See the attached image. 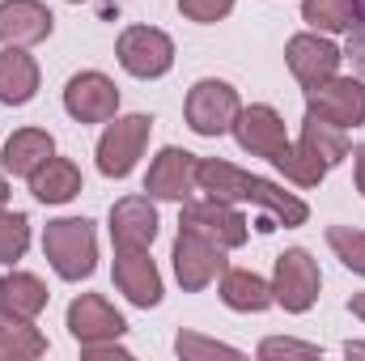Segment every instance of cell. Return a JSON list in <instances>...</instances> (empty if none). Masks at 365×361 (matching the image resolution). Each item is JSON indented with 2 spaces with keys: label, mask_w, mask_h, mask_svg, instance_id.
Here are the masks:
<instances>
[{
  "label": "cell",
  "mask_w": 365,
  "mask_h": 361,
  "mask_svg": "<svg viewBox=\"0 0 365 361\" xmlns=\"http://www.w3.org/2000/svg\"><path fill=\"white\" fill-rule=\"evenodd\" d=\"M230 132L238 136V145H242L247 153L268 158L276 171H280L289 183H297V187H319V183L327 179V162H323V158H314L302 141H297V145L289 141L284 119L276 115V106H268V102L242 106Z\"/></svg>",
  "instance_id": "1"
},
{
  "label": "cell",
  "mask_w": 365,
  "mask_h": 361,
  "mask_svg": "<svg viewBox=\"0 0 365 361\" xmlns=\"http://www.w3.org/2000/svg\"><path fill=\"white\" fill-rule=\"evenodd\" d=\"M195 187L208 191L212 200H225V204H255L276 225H289V230L306 225V217H310L306 200H297L293 191L259 179V175H247V171H238L221 158H195Z\"/></svg>",
  "instance_id": "2"
},
{
  "label": "cell",
  "mask_w": 365,
  "mask_h": 361,
  "mask_svg": "<svg viewBox=\"0 0 365 361\" xmlns=\"http://www.w3.org/2000/svg\"><path fill=\"white\" fill-rule=\"evenodd\" d=\"M43 255L64 280H86L98 268V234L86 217H60L43 230Z\"/></svg>",
  "instance_id": "3"
},
{
  "label": "cell",
  "mask_w": 365,
  "mask_h": 361,
  "mask_svg": "<svg viewBox=\"0 0 365 361\" xmlns=\"http://www.w3.org/2000/svg\"><path fill=\"white\" fill-rule=\"evenodd\" d=\"M153 115H115L98 141V171L106 179H128L149 145Z\"/></svg>",
  "instance_id": "4"
},
{
  "label": "cell",
  "mask_w": 365,
  "mask_h": 361,
  "mask_svg": "<svg viewBox=\"0 0 365 361\" xmlns=\"http://www.w3.org/2000/svg\"><path fill=\"white\" fill-rule=\"evenodd\" d=\"M242 102H238V90L230 81H217V77H204L187 90V102H182V115H187V128L195 136H225L238 119Z\"/></svg>",
  "instance_id": "5"
},
{
  "label": "cell",
  "mask_w": 365,
  "mask_h": 361,
  "mask_svg": "<svg viewBox=\"0 0 365 361\" xmlns=\"http://www.w3.org/2000/svg\"><path fill=\"white\" fill-rule=\"evenodd\" d=\"M115 56H119L123 73L153 81V77H166L175 68V39L158 26H128L115 43Z\"/></svg>",
  "instance_id": "6"
},
{
  "label": "cell",
  "mask_w": 365,
  "mask_h": 361,
  "mask_svg": "<svg viewBox=\"0 0 365 361\" xmlns=\"http://www.w3.org/2000/svg\"><path fill=\"white\" fill-rule=\"evenodd\" d=\"M179 230H191V234H200V238H208V243H217L221 251H234V247H242L247 243V217L234 208V204H225V200H182V217H179Z\"/></svg>",
  "instance_id": "7"
},
{
  "label": "cell",
  "mask_w": 365,
  "mask_h": 361,
  "mask_svg": "<svg viewBox=\"0 0 365 361\" xmlns=\"http://www.w3.org/2000/svg\"><path fill=\"white\" fill-rule=\"evenodd\" d=\"M319 264L310 260V251L302 247H289L276 255V276H272V293H276V306H284L289 315H306L314 302H319Z\"/></svg>",
  "instance_id": "8"
},
{
  "label": "cell",
  "mask_w": 365,
  "mask_h": 361,
  "mask_svg": "<svg viewBox=\"0 0 365 361\" xmlns=\"http://www.w3.org/2000/svg\"><path fill=\"white\" fill-rule=\"evenodd\" d=\"M306 111L319 115V119H327V123H336V128H344V132L361 128L365 123V81L336 73L323 86L306 90Z\"/></svg>",
  "instance_id": "9"
},
{
  "label": "cell",
  "mask_w": 365,
  "mask_h": 361,
  "mask_svg": "<svg viewBox=\"0 0 365 361\" xmlns=\"http://www.w3.org/2000/svg\"><path fill=\"white\" fill-rule=\"evenodd\" d=\"M284 60H289V73L297 77V86H302V90H314V86H323L327 77L340 73L344 51H340L327 34L310 30V34H293V39L284 43Z\"/></svg>",
  "instance_id": "10"
},
{
  "label": "cell",
  "mask_w": 365,
  "mask_h": 361,
  "mask_svg": "<svg viewBox=\"0 0 365 361\" xmlns=\"http://www.w3.org/2000/svg\"><path fill=\"white\" fill-rule=\"evenodd\" d=\"M64 111L77 119V123H110L119 115V90L106 73H77L68 86H64Z\"/></svg>",
  "instance_id": "11"
},
{
  "label": "cell",
  "mask_w": 365,
  "mask_h": 361,
  "mask_svg": "<svg viewBox=\"0 0 365 361\" xmlns=\"http://www.w3.org/2000/svg\"><path fill=\"white\" fill-rule=\"evenodd\" d=\"M115 289L140 310L162 302V272L149 247H115Z\"/></svg>",
  "instance_id": "12"
},
{
  "label": "cell",
  "mask_w": 365,
  "mask_h": 361,
  "mask_svg": "<svg viewBox=\"0 0 365 361\" xmlns=\"http://www.w3.org/2000/svg\"><path fill=\"white\" fill-rule=\"evenodd\" d=\"M175 276H179V285L187 293H200V289H208L221 272H225V251L217 247V243H208V238H200V234H191V230H179V238H175Z\"/></svg>",
  "instance_id": "13"
},
{
  "label": "cell",
  "mask_w": 365,
  "mask_h": 361,
  "mask_svg": "<svg viewBox=\"0 0 365 361\" xmlns=\"http://www.w3.org/2000/svg\"><path fill=\"white\" fill-rule=\"evenodd\" d=\"M128 332L123 315L102 298V293H81L68 306V336L77 345H102V340H119Z\"/></svg>",
  "instance_id": "14"
},
{
  "label": "cell",
  "mask_w": 365,
  "mask_h": 361,
  "mask_svg": "<svg viewBox=\"0 0 365 361\" xmlns=\"http://www.w3.org/2000/svg\"><path fill=\"white\" fill-rule=\"evenodd\" d=\"M56 17L43 0H0V43L4 47H34L51 39Z\"/></svg>",
  "instance_id": "15"
},
{
  "label": "cell",
  "mask_w": 365,
  "mask_h": 361,
  "mask_svg": "<svg viewBox=\"0 0 365 361\" xmlns=\"http://www.w3.org/2000/svg\"><path fill=\"white\" fill-rule=\"evenodd\" d=\"M191 191H195V153H187L179 145H166L145 175V195L182 204Z\"/></svg>",
  "instance_id": "16"
},
{
  "label": "cell",
  "mask_w": 365,
  "mask_h": 361,
  "mask_svg": "<svg viewBox=\"0 0 365 361\" xmlns=\"http://www.w3.org/2000/svg\"><path fill=\"white\" fill-rule=\"evenodd\" d=\"M158 208L153 195H123L110 208V243L115 247H153L158 238Z\"/></svg>",
  "instance_id": "17"
},
{
  "label": "cell",
  "mask_w": 365,
  "mask_h": 361,
  "mask_svg": "<svg viewBox=\"0 0 365 361\" xmlns=\"http://www.w3.org/2000/svg\"><path fill=\"white\" fill-rule=\"evenodd\" d=\"M56 153V141L51 132L43 128H17L9 141H4V153H0V166L4 175H17V179H30L47 158Z\"/></svg>",
  "instance_id": "18"
},
{
  "label": "cell",
  "mask_w": 365,
  "mask_h": 361,
  "mask_svg": "<svg viewBox=\"0 0 365 361\" xmlns=\"http://www.w3.org/2000/svg\"><path fill=\"white\" fill-rule=\"evenodd\" d=\"M38 93V64L26 47H0V102L26 106Z\"/></svg>",
  "instance_id": "19"
},
{
  "label": "cell",
  "mask_w": 365,
  "mask_h": 361,
  "mask_svg": "<svg viewBox=\"0 0 365 361\" xmlns=\"http://www.w3.org/2000/svg\"><path fill=\"white\" fill-rule=\"evenodd\" d=\"M221 302L230 310H242V315H259L276 302L272 280L255 276L251 268H225L221 272Z\"/></svg>",
  "instance_id": "20"
},
{
  "label": "cell",
  "mask_w": 365,
  "mask_h": 361,
  "mask_svg": "<svg viewBox=\"0 0 365 361\" xmlns=\"http://www.w3.org/2000/svg\"><path fill=\"white\" fill-rule=\"evenodd\" d=\"M30 191H34L38 204H68V200H77V195H81V171H77V162L51 153V158L30 175Z\"/></svg>",
  "instance_id": "21"
},
{
  "label": "cell",
  "mask_w": 365,
  "mask_h": 361,
  "mask_svg": "<svg viewBox=\"0 0 365 361\" xmlns=\"http://www.w3.org/2000/svg\"><path fill=\"white\" fill-rule=\"evenodd\" d=\"M47 285L34 272H4L0 276V310L13 319H38L47 310Z\"/></svg>",
  "instance_id": "22"
},
{
  "label": "cell",
  "mask_w": 365,
  "mask_h": 361,
  "mask_svg": "<svg viewBox=\"0 0 365 361\" xmlns=\"http://www.w3.org/2000/svg\"><path fill=\"white\" fill-rule=\"evenodd\" d=\"M47 353V336L34 327V319H13L0 310V361H30Z\"/></svg>",
  "instance_id": "23"
},
{
  "label": "cell",
  "mask_w": 365,
  "mask_h": 361,
  "mask_svg": "<svg viewBox=\"0 0 365 361\" xmlns=\"http://www.w3.org/2000/svg\"><path fill=\"white\" fill-rule=\"evenodd\" d=\"M302 145L314 158H323L327 171L349 158V132L336 128V123H327V119H319V115H310V111H306V123H302Z\"/></svg>",
  "instance_id": "24"
},
{
  "label": "cell",
  "mask_w": 365,
  "mask_h": 361,
  "mask_svg": "<svg viewBox=\"0 0 365 361\" xmlns=\"http://www.w3.org/2000/svg\"><path fill=\"white\" fill-rule=\"evenodd\" d=\"M302 21H310L319 34H344L357 21L353 0H302Z\"/></svg>",
  "instance_id": "25"
},
{
  "label": "cell",
  "mask_w": 365,
  "mask_h": 361,
  "mask_svg": "<svg viewBox=\"0 0 365 361\" xmlns=\"http://www.w3.org/2000/svg\"><path fill=\"white\" fill-rule=\"evenodd\" d=\"M26 247H30V217H26V213L0 208V264L21 260Z\"/></svg>",
  "instance_id": "26"
},
{
  "label": "cell",
  "mask_w": 365,
  "mask_h": 361,
  "mask_svg": "<svg viewBox=\"0 0 365 361\" xmlns=\"http://www.w3.org/2000/svg\"><path fill=\"white\" fill-rule=\"evenodd\" d=\"M327 247L336 251V260L344 268L361 272L365 276V230H353V225H331L327 230Z\"/></svg>",
  "instance_id": "27"
},
{
  "label": "cell",
  "mask_w": 365,
  "mask_h": 361,
  "mask_svg": "<svg viewBox=\"0 0 365 361\" xmlns=\"http://www.w3.org/2000/svg\"><path fill=\"white\" fill-rule=\"evenodd\" d=\"M175 353L182 361H195V357H238V349H230V345H221V340H204V336H195V332H182L179 340H175Z\"/></svg>",
  "instance_id": "28"
},
{
  "label": "cell",
  "mask_w": 365,
  "mask_h": 361,
  "mask_svg": "<svg viewBox=\"0 0 365 361\" xmlns=\"http://www.w3.org/2000/svg\"><path fill=\"white\" fill-rule=\"evenodd\" d=\"M230 9H234V0H179V13L187 21H200V26L230 17Z\"/></svg>",
  "instance_id": "29"
},
{
  "label": "cell",
  "mask_w": 365,
  "mask_h": 361,
  "mask_svg": "<svg viewBox=\"0 0 365 361\" xmlns=\"http://www.w3.org/2000/svg\"><path fill=\"white\" fill-rule=\"evenodd\" d=\"M259 357L264 361H272V357H319V345H302V340H280V336H272V340L259 345Z\"/></svg>",
  "instance_id": "30"
},
{
  "label": "cell",
  "mask_w": 365,
  "mask_h": 361,
  "mask_svg": "<svg viewBox=\"0 0 365 361\" xmlns=\"http://www.w3.org/2000/svg\"><path fill=\"white\" fill-rule=\"evenodd\" d=\"M353 175H357V191L365 195V145L353 149Z\"/></svg>",
  "instance_id": "31"
},
{
  "label": "cell",
  "mask_w": 365,
  "mask_h": 361,
  "mask_svg": "<svg viewBox=\"0 0 365 361\" xmlns=\"http://www.w3.org/2000/svg\"><path fill=\"white\" fill-rule=\"evenodd\" d=\"M349 310H353V315L365 323V293H353V298H349Z\"/></svg>",
  "instance_id": "32"
},
{
  "label": "cell",
  "mask_w": 365,
  "mask_h": 361,
  "mask_svg": "<svg viewBox=\"0 0 365 361\" xmlns=\"http://www.w3.org/2000/svg\"><path fill=\"white\" fill-rule=\"evenodd\" d=\"M344 353H349V357H365V345H361V340H349V345H344Z\"/></svg>",
  "instance_id": "33"
},
{
  "label": "cell",
  "mask_w": 365,
  "mask_h": 361,
  "mask_svg": "<svg viewBox=\"0 0 365 361\" xmlns=\"http://www.w3.org/2000/svg\"><path fill=\"white\" fill-rule=\"evenodd\" d=\"M0 208H9V183H4V175H0Z\"/></svg>",
  "instance_id": "34"
},
{
  "label": "cell",
  "mask_w": 365,
  "mask_h": 361,
  "mask_svg": "<svg viewBox=\"0 0 365 361\" xmlns=\"http://www.w3.org/2000/svg\"><path fill=\"white\" fill-rule=\"evenodd\" d=\"M68 4H86V0H68Z\"/></svg>",
  "instance_id": "35"
}]
</instances>
